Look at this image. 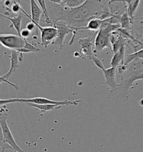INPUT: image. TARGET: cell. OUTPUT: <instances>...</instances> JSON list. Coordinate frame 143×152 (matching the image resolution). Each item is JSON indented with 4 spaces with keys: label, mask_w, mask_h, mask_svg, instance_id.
<instances>
[{
    "label": "cell",
    "mask_w": 143,
    "mask_h": 152,
    "mask_svg": "<svg viewBox=\"0 0 143 152\" xmlns=\"http://www.w3.org/2000/svg\"><path fill=\"white\" fill-rule=\"evenodd\" d=\"M96 2L92 0H87L84 4L80 7L70 9L63 6L65 11L63 17L57 20L56 23L63 21L68 23V25L72 27L80 28L84 27L86 23H88L89 20L95 18L97 14Z\"/></svg>",
    "instance_id": "obj_1"
},
{
    "label": "cell",
    "mask_w": 143,
    "mask_h": 152,
    "mask_svg": "<svg viewBox=\"0 0 143 152\" xmlns=\"http://www.w3.org/2000/svg\"><path fill=\"white\" fill-rule=\"evenodd\" d=\"M120 27L121 25L110 23L107 26L103 27L98 31L94 40V55H97L106 48H109L112 52V44L110 40L112 32L117 30Z\"/></svg>",
    "instance_id": "obj_2"
},
{
    "label": "cell",
    "mask_w": 143,
    "mask_h": 152,
    "mask_svg": "<svg viewBox=\"0 0 143 152\" xmlns=\"http://www.w3.org/2000/svg\"><path fill=\"white\" fill-rule=\"evenodd\" d=\"M132 65L130 66L129 69L126 70L129 72L130 76L122 80L116 90H122L126 93L135 81L143 79V59L136 58L131 62ZM113 92V91H112ZM111 92V93H112Z\"/></svg>",
    "instance_id": "obj_3"
},
{
    "label": "cell",
    "mask_w": 143,
    "mask_h": 152,
    "mask_svg": "<svg viewBox=\"0 0 143 152\" xmlns=\"http://www.w3.org/2000/svg\"><path fill=\"white\" fill-rule=\"evenodd\" d=\"M82 102L81 100H64L63 101H55L50 99L42 98L36 97L32 98H13L8 99H1V106L5 105L6 104L13 103H31L38 104H58L59 105H77L79 103Z\"/></svg>",
    "instance_id": "obj_4"
},
{
    "label": "cell",
    "mask_w": 143,
    "mask_h": 152,
    "mask_svg": "<svg viewBox=\"0 0 143 152\" xmlns=\"http://www.w3.org/2000/svg\"><path fill=\"white\" fill-rule=\"evenodd\" d=\"M7 108L5 105L1 107L0 111V125L1 128V132L2 133L4 140L9 143L13 147V151L15 152H24L21 148L18 145V144L15 142L13 134L9 128L7 123V119L8 115L7 113Z\"/></svg>",
    "instance_id": "obj_5"
},
{
    "label": "cell",
    "mask_w": 143,
    "mask_h": 152,
    "mask_svg": "<svg viewBox=\"0 0 143 152\" xmlns=\"http://www.w3.org/2000/svg\"><path fill=\"white\" fill-rule=\"evenodd\" d=\"M0 42L4 47L11 50L17 51L25 45V39L13 34H1Z\"/></svg>",
    "instance_id": "obj_6"
},
{
    "label": "cell",
    "mask_w": 143,
    "mask_h": 152,
    "mask_svg": "<svg viewBox=\"0 0 143 152\" xmlns=\"http://www.w3.org/2000/svg\"><path fill=\"white\" fill-rule=\"evenodd\" d=\"M35 23L41 32V44L44 46L45 48H47L56 39L58 35V30L55 26L43 27L40 26L39 23Z\"/></svg>",
    "instance_id": "obj_7"
},
{
    "label": "cell",
    "mask_w": 143,
    "mask_h": 152,
    "mask_svg": "<svg viewBox=\"0 0 143 152\" xmlns=\"http://www.w3.org/2000/svg\"><path fill=\"white\" fill-rule=\"evenodd\" d=\"M54 26L58 30V35L52 45H57L60 49H62L66 37L69 33L73 32V30L67 24L56 23H54Z\"/></svg>",
    "instance_id": "obj_8"
},
{
    "label": "cell",
    "mask_w": 143,
    "mask_h": 152,
    "mask_svg": "<svg viewBox=\"0 0 143 152\" xmlns=\"http://www.w3.org/2000/svg\"><path fill=\"white\" fill-rule=\"evenodd\" d=\"M94 36L86 38H81L78 41L81 48L80 53L85 55L87 58L89 59H91V57L94 55V50L92 49V41L94 40Z\"/></svg>",
    "instance_id": "obj_9"
},
{
    "label": "cell",
    "mask_w": 143,
    "mask_h": 152,
    "mask_svg": "<svg viewBox=\"0 0 143 152\" xmlns=\"http://www.w3.org/2000/svg\"><path fill=\"white\" fill-rule=\"evenodd\" d=\"M116 68L111 67L108 69H105L104 71H103L104 77L105 79V84L108 85L111 88V92L114 91L116 90L119 85L116 80Z\"/></svg>",
    "instance_id": "obj_10"
},
{
    "label": "cell",
    "mask_w": 143,
    "mask_h": 152,
    "mask_svg": "<svg viewBox=\"0 0 143 152\" xmlns=\"http://www.w3.org/2000/svg\"><path fill=\"white\" fill-rule=\"evenodd\" d=\"M30 5H31V16H29L27 12L22 9V12L25 16H27L31 21L34 23H39L40 18L41 15L43 13V11L41 8H40L36 2L35 0H30Z\"/></svg>",
    "instance_id": "obj_11"
},
{
    "label": "cell",
    "mask_w": 143,
    "mask_h": 152,
    "mask_svg": "<svg viewBox=\"0 0 143 152\" xmlns=\"http://www.w3.org/2000/svg\"><path fill=\"white\" fill-rule=\"evenodd\" d=\"M103 20L100 19L98 17H95L89 20V22L87 25L84 27L76 28V27H71L72 28L76 30L77 31L79 30H91L94 31L98 32L103 28Z\"/></svg>",
    "instance_id": "obj_12"
},
{
    "label": "cell",
    "mask_w": 143,
    "mask_h": 152,
    "mask_svg": "<svg viewBox=\"0 0 143 152\" xmlns=\"http://www.w3.org/2000/svg\"><path fill=\"white\" fill-rule=\"evenodd\" d=\"M10 61H11V66L9 72L4 75L1 76V77L8 80L9 78L11 76L16 70L20 68L19 65V60H18V53L16 50H11V56H10Z\"/></svg>",
    "instance_id": "obj_13"
},
{
    "label": "cell",
    "mask_w": 143,
    "mask_h": 152,
    "mask_svg": "<svg viewBox=\"0 0 143 152\" xmlns=\"http://www.w3.org/2000/svg\"><path fill=\"white\" fill-rule=\"evenodd\" d=\"M125 45H122L117 53L113 54L112 58L111 65L112 67L116 68L120 66V65H124V61L125 59Z\"/></svg>",
    "instance_id": "obj_14"
},
{
    "label": "cell",
    "mask_w": 143,
    "mask_h": 152,
    "mask_svg": "<svg viewBox=\"0 0 143 152\" xmlns=\"http://www.w3.org/2000/svg\"><path fill=\"white\" fill-rule=\"evenodd\" d=\"M1 16L2 18H4L9 20V21L11 23L10 27H13V28H15L18 32V35L20 36V32L21 31V23H22V20L24 17L23 14L21 13L18 14L17 16H15L13 18H10L5 15L1 14Z\"/></svg>",
    "instance_id": "obj_15"
},
{
    "label": "cell",
    "mask_w": 143,
    "mask_h": 152,
    "mask_svg": "<svg viewBox=\"0 0 143 152\" xmlns=\"http://www.w3.org/2000/svg\"><path fill=\"white\" fill-rule=\"evenodd\" d=\"M25 104L30 107H35L43 112L50 111L55 108H59L61 106L58 104H38L31 103H25Z\"/></svg>",
    "instance_id": "obj_16"
},
{
    "label": "cell",
    "mask_w": 143,
    "mask_h": 152,
    "mask_svg": "<svg viewBox=\"0 0 143 152\" xmlns=\"http://www.w3.org/2000/svg\"><path fill=\"white\" fill-rule=\"evenodd\" d=\"M136 58L143 59V49L133 54H128L124 59V65L125 66H128L129 64L133 61Z\"/></svg>",
    "instance_id": "obj_17"
},
{
    "label": "cell",
    "mask_w": 143,
    "mask_h": 152,
    "mask_svg": "<svg viewBox=\"0 0 143 152\" xmlns=\"http://www.w3.org/2000/svg\"><path fill=\"white\" fill-rule=\"evenodd\" d=\"M133 20L129 16L128 12H125L120 16V25L121 28H125L128 30L131 29V21Z\"/></svg>",
    "instance_id": "obj_18"
},
{
    "label": "cell",
    "mask_w": 143,
    "mask_h": 152,
    "mask_svg": "<svg viewBox=\"0 0 143 152\" xmlns=\"http://www.w3.org/2000/svg\"><path fill=\"white\" fill-rule=\"evenodd\" d=\"M86 1L87 0H64L62 6L70 9H74L84 4Z\"/></svg>",
    "instance_id": "obj_19"
},
{
    "label": "cell",
    "mask_w": 143,
    "mask_h": 152,
    "mask_svg": "<svg viewBox=\"0 0 143 152\" xmlns=\"http://www.w3.org/2000/svg\"><path fill=\"white\" fill-rule=\"evenodd\" d=\"M141 0H133L131 4L128 7V14L129 15L130 17L133 20L134 15L136 13L137 10L140 6Z\"/></svg>",
    "instance_id": "obj_20"
},
{
    "label": "cell",
    "mask_w": 143,
    "mask_h": 152,
    "mask_svg": "<svg viewBox=\"0 0 143 152\" xmlns=\"http://www.w3.org/2000/svg\"><path fill=\"white\" fill-rule=\"evenodd\" d=\"M40 5L41 8L43 10V14L44 15L45 18V22L48 23H52V22L51 21L50 18H49V14L48 12V10H47V7L46 6V4H45V0H37Z\"/></svg>",
    "instance_id": "obj_21"
},
{
    "label": "cell",
    "mask_w": 143,
    "mask_h": 152,
    "mask_svg": "<svg viewBox=\"0 0 143 152\" xmlns=\"http://www.w3.org/2000/svg\"><path fill=\"white\" fill-rule=\"evenodd\" d=\"M0 143H1V147L2 148V152H5V151L7 149H11L13 151V147L9 144V143H7L4 140V135L1 132V136H0Z\"/></svg>",
    "instance_id": "obj_22"
},
{
    "label": "cell",
    "mask_w": 143,
    "mask_h": 152,
    "mask_svg": "<svg viewBox=\"0 0 143 152\" xmlns=\"http://www.w3.org/2000/svg\"><path fill=\"white\" fill-rule=\"evenodd\" d=\"M90 60H92L93 61L94 64H95V65L98 68H99L100 69H101L102 72L105 70V68L104 67L102 63V62L101 61V60L99 58H97L96 56V55H94L93 56H92Z\"/></svg>",
    "instance_id": "obj_23"
},
{
    "label": "cell",
    "mask_w": 143,
    "mask_h": 152,
    "mask_svg": "<svg viewBox=\"0 0 143 152\" xmlns=\"http://www.w3.org/2000/svg\"><path fill=\"white\" fill-rule=\"evenodd\" d=\"M24 48L27 49L31 50L33 53H37L40 51V49L38 47H36L35 45L27 42V39H25V45H24Z\"/></svg>",
    "instance_id": "obj_24"
},
{
    "label": "cell",
    "mask_w": 143,
    "mask_h": 152,
    "mask_svg": "<svg viewBox=\"0 0 143 152\" xmlns=\"http://www.w3.org/2000/svg\"><path fill=\"white\" fill-rule=\"evenodd\" d=\"M22 8L21 6L20 5L19 2H16L14 1V3L12 6L10 11L13 12V13L15 14H21L22 12Z\"/></svg>",
    "instance_id": "obj_25"
},
{
    "label": "cell",
    "mask_w": 143,
    "mask_h": 152,
    "mask_svg": "<svg viewBox=\"0 0 143 152\" xmlns=\"http://www.w3.org/2000/svg\"><path fill=\"white\" fill-rule=\"evenodd\" d=\"M31 34V32L28 30L27 28H23L20 32V37L24 39H27L30 36Z\"/></svg>",
    "instance_id": "obj_26"
},
{
    "label": "cell",
    "mask_w": 143,
    "mask_h": 152,
    "mask_svg": "<svg viewBox=\"0 0 143 152\" xmlns=\"http://www.w3.org/2000/svg\"><path fill=\"white\" fill-rule=\"evenodd\" d=\"M3 82L6 83V84H9V85H11V86H13V88H14L15 89L16 91H18V90H19V86H18V85L16 84L13 83H11V82H10V81H9L8 80H7V79H3V78L1 77V84Z\"/></svg>",
    "instance_id": "obj_27"
},
{
    "label": "cell",
    "mask_w": 143,
    "mask_h": 152,
    "mask_svg": "<svg viewBox=\"0 0 143 152\" xmlns=\"http://www.w3.org/2000/svg\"><path fill=\"white\" fill-rule=\"evenodd\" d=\"M37 27L35 23H34L33 21H31L28 23L26 26V28L28 30H29L31 32L35 31L36 28Z\"/></svg>",
    "instance_id": "obj_28"
},
{
    "label": "cell",
    "mask_w": 143,
    "mask_h": 152,
    "mask_svg": "<svg viewBox=\"0 0 143 152\" xmlns=\"http://www.w3.org/2000/svg\"><path fill=\"white\" fill-rule=\"evenodd\" d=\"M133 1V0H110L108 3H109V4H110L111 3H114L115 2H121L124 4H126L128 7L131 4V2Z\"/></svg>",
    "instance_id": "obj_29"
},
{
    "label": "cell",
    "mask_w": 143,
    "mask_h": 152,
    "mask_svg": "<svg viewBox=\"0 0 143 152\" xmlns=\"http://www.w3.org/2000/svg\"><path fill=\"white\" fill-rule=\"evenodd\" d=\"M14 3V1L12 0H4V6L5 7L9 10V12H11L10 10L12 7V6Z\"/></svg>",
    "instance_id": "obj_30"
},
{
    "label": "cell",
    "mask_w": 143,
    "mask_h": 152,
    "mask_svg": "<svg viewBox=\"0 0 143 152\" xmlns=\"http://www.w3.org/2000/svg\"><path fill=\"white\" fill-rule=\"evenodd\" d=\"M50 2L55 4H58V5H62L63 2L64 1V0H48Z\"/></svg>",
    "instance_id": "obj_31"
},
{
    "label": "cell",
    "mask_w": 143,
    "mask_h": 152,
    "mask_svg": "<svg viewBox=\"0 0 143 152\" xmlns=\"http://www.w3.org/2000/svg\"><path fill=\"white\" fill-rule=\"evenodd\" d=\"M18 52V51H17ZM18 60L20 61V62H21L24 60V57H23V54L21 53H18Z\"/></svg>",
    "instance_id": "obj_32"
},
{
    "label": "cell",
    "mask_w": 143,
    "mask_h": 152,
    "mask_svg": "<svg viewBox=\"0 0 143 152\" xmlns=\"http://www.w3.org/2000/svg\"><path fill=\"white\" fill-rule=\"evenodd\" d=\"M140 104L142 106H143V99L140 100Z\"/></svg>",
    "instance_id": "obj_33"
},
{
    "label": "cell",
    "mask_w": 143,
    "mask_h": 152,
    "mask_svg": "<svg viewBox=\"0 0 143 152\" xmlns=\"http://www.w3.org/2000/svg\"><path fill=\"white\" fill-rule=\"evenodd\" d=\"M4 1V0H0V1H1V2H2V1Z\"/></svg>",
    "instance_id": "obj_34"
},
{
    "label": "cell",
    "mask_w": 143,
    "mask_h": 152,
    "mask_svg": "<svg viewBox=\"0 0 143 152\" xmlns=\"http://www.w3.org/2000/svg\"><path fill=\"white\" fill-rule=\"evenodd\" d=\"M100 1H102V0H100Z\"/></svg>",
    "instance_id": "obj_35"
}]
</instances>
